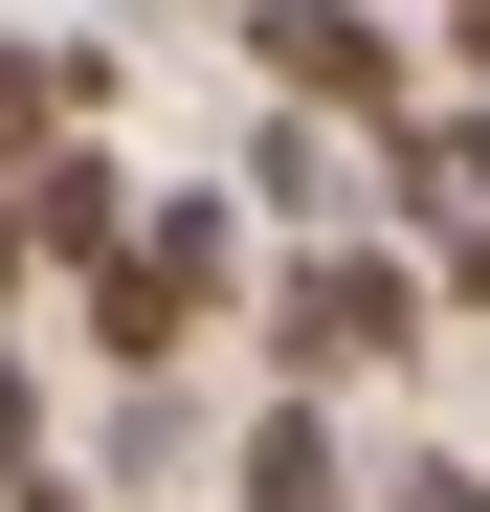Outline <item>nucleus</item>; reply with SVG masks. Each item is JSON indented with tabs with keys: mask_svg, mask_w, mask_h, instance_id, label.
Listing matches in <instances>:
<instances>
[{
	"mask_svg": "<svg viewBox=\"0 0 490 512\" xmlns=\"http://www.w3.org/2000/svg\"><path fill=\"white\" fill-rule=\"evenodd\" d=\"M379 512H490V468H468V446H401V468H379Z\"/></svg>",
	"mask_w": 490,
	"mask_h": 512,
	"instance_id": "obj_5",
	"label": "nucleus"
},
{
	"mask_svg": "<svg viewBox=\"0 0 490 512\" xmlns=\"http://www.w3.org/2000/svg\"><path fill=\"white\" fill-rule=\"evenodd\" d=\"M223 290H245V201H223V179H179V201H134V245L90 268V357H112V379H179Z\"/></svg>",
	"mask_w": 490,
	"mask_h": 512,
	"instance_id": "obj_1",
	"label": "nucleus"
},
{
	"mask_svg": "<svg viewBox=\"0 0 490 512\" xmlns=\"http://www.w3.org/2000/svg\"><path fill=\"white\" fill-rule=\"evenodd\" d=\"M446 67H468V90H490V0H446Z\"/></svg>",
	"mask_w": 490,
	"mask_h": 512,
	"instance_id": "obj_7",
	"label": "nucleus"
},
{
	"mask_svg": "<svg viewBox=\"0 0 490 512\" xmlns=\"http://www.w3.org/2000/svg\"><path fill=\"white\" fill-rule=\"evenodd\" d=\"M0 468H45V379L23 357H0Z\"/></svg>",
	"mask_w": 490,
	"mask_h": 512,
	"instance_id": "obj_6",
	"label": "nucleus"
},
{
	"mask_svg": "<svg viewBox=\"0 0 490 512\" xmlns=\"http://www.w3.org/2000/svg\"><path fill=\"white\" fill-rule=\"evenodd\" d=\"M245 67H268L290 112H335V134L424 112V67H401V23H379V0H245Z\"/></svg>",
	"mask_w": 490,
	"mask_h": 512,
	"instance_id": "obj_3",
	"label": "nucleus"
},
{
	"mask_svg": "<svg viewBox=\"0 0 490 512\" xmlns=\"http://www.w3.org/2000/svg\"><path fill=\"white\" fill-rule=\"evenodd\" d=\"M424 268H401V245L379 223H335V245H290V268H268V357L312 379V401H357V379H401V357H424Z\"/></svg>",
	"mask_w": 490,
	"mask_h": 512,
	"instance_id": "obj_2",
	"label": "nucleus"
},
{
	"mask_svg": "<svg viewBox=\"0 0 490 512\" xmlns=\"http://www.w3.org/2000/svg\"><path fill=\"white\" fill-rule=\"evenodd\" d=\"M0 512H90V490H67V468H0Z\"/></svg>",
	"mask_w": 490,
	"mask_h": 512,
	"instance_id": "obj_8",
	"label": "nucleus"
},
{
	"mask_svg": "<svg viewBox=\"0 0 490 512\" xmlns=\"http://www.w3.org/2000/svg\"><path fill=\"white\" fill-rule=\"evenodd\" d=\"M223 512H379V468H357V423L290 379V401H245V423H223Z\"/></svg>",
	"mask_w": 490,
	"mask_h": 512,
	"instance_id": "obj_4",
	"label": "nucleus"
}]
</instances>
